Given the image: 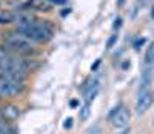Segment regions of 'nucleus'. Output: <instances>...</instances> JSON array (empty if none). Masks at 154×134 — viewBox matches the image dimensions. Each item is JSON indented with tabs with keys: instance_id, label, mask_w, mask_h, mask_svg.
Instances as JSON below:
<instances>
[{
	"instance_id": "ddd939ff",
	"label": "nucleus",
	"mask_w": 154,
	"mask_h": 134,
	"mask_svg": "<svg viewBox=\"0 0 154 134\" xmlns=\"http://www.w3.org/2000/svg\"><path fill=\"white\" fill-rule=\"evenodd\" d=\"M8 56H11V52H9V49H8L6 46H0V60H3V59H6Z\"/></svg>"
},
{
	"instance_id": "423d86ee",
	"label": "nucleus",
	"mask_w": 154,
	"mask_h": 134,
	"mask_svg": "<svg viewBox=\"0 0 154 134\" xmlns=\"http://www.w3.org/2000/svg\"><path fill=\"white\" fill-rule=\"evenodd\" d=\"M152 102H154V92L151 89L139 91V96H137V100H136V111H137V114L146 113L151 108Z\"/></svg>"
},
{
	"instance_id": "f03ea898",
	"label": "nucleus",
	"mask_w": 154,
	"mask_h": 134,
	"mask_svg": "<svg viewBox=\"0 0 154 134\" xmlns=\"http://www.w3.org/2000/svg\"><path fill=\"white\" fill-rule=\"evenodd\" d=\"M28 70H29V63L23 57L11 54L6 59L0 60V76L11 77V79L25 82V77H26Z\"/></svg>"
},
{
	"instance_id": "f257e3e1",
	"label": "nucleus",
	"mask_w": 154,
	"mask_h": 134,
	"mask_svg": "<svg viewBox=\"0 0 154 134\" xmlns=\"http://www.w3.org/2000/svg\"><path fill=\"white\" fill-rule=\"evenodd\" d=\"M17 31L26 37L31 42H37V43H46L53 39V28L48 26L46 23H37L32 19H22L17 23Z\"/></svg>"
},
{
	"instance_id": "20e7f679",
	"label": "nucleus",
	"mask_w": 154,
	"mask_h": 134,
	"mask_svg": "<svg viewBox=\"0 0 154 134\" xmlns=\"http://www.w3.org/2000/svg\"><path fill=\"white\" fill-rule=\"evenodd\" d=\"M23 91H25V82L0 76V97L5 99L19 97L20 94H23Z\"/></svg>"
},
{
	"instance_id": "1a4fd4ad",
	"label": "nucleus",
	"mask_w": 154,
	"mask_h": 134,
	"mask_svg": "<svg viewBox=\"0 0 154 134\" xmlns=\"http://www.w3.org/2000/svg\"><path fill=\"white\" fill-rule=\"evenodd\" d=\"M28 6L32 11H43V12H48L51 9V5L46 2V0H29Z\"/></svg>"
},
{
	"instance_id": "2eb2a0df",
	"label": "nucleus",
	"mask_w": 154,
	"mask_h": 134,
	"mask_svg": "<svg viewBox=\"0 0 154 134\" xmlns=\"http://www.w3.org/2000/svg\"><path fill=\"white\" fill-rule=\"evenodd\" d=\"M116 39H117V36H112L109 40H108V45H106V48H111L112 45H114V42H116Z\"/></svg>"
},
{
	"instance_id": "f3484780",
	"label": "nucleus",
	"mask_w": 154,
	"mask_h": 134,
	"mask_svg": "<svg viewBox=\"0 0 154 134\" xmlns=\"http://www.w3.org/2000/svg\"><path fill=\"white\" fill-rule=\"evenodd\" d=\"M120 23H122V19H116V22H114V30L120 28Z\"/></svg>"
},
{
	"instance_id": "0eeeda50",
	"label": "nucleus",
	"mask_w": 154,
	"mask_h": 134,
	"mask_svg": "<svg viewBox=\"0 0 154 134\" xmlns=\"http://www.w3.org/2000/svg\"><path fill=\"white\" fill-rule=\"evenodd\" d=\"M154 80V66H145L142 70V77H140V88L139 91H146L151 88Z\"/></svg>"
},
{
	"instance_id": "9d476101",
	"label": "nucleus",
	"mask_w": 154,
	"mask_h": 134,
	"mask_svg": "<svg viewBox=\"0 0 154 134\" xmlns=\"http://www.w3.org/2000/svg\"><path fill=\"white\" fill-rule=\"evenodd\" d=\"M143 63H145V66H154V43H151V45L146 48Z\"/></svg>"
},
{
	"instance_id": "4468645a",
	"label": "nucleus",
	"mask_w": 154,
	"mask_h": 134,
	"mask_svg": "<svg viewBox=\"0 0 154 134\" xmlns=\"http://www.w3.org/2000/svg\"><path fill=\"white\" fill-rule=\"evenodd\" d=\"M46 2L51 3V5H65L66 0H46Z\"/></svg>"
},
{
	"instance_id": "6e6552de",
	"label": "nucleus",
	"mask_w": 154,
	"mask_h": 134,
	"mask_svg": "<svg viewBox=\"0 0 154 134\" xmlns=\"http://www.w3.org/2000/svg\"><path fill=\"white\" fill-rule=\"evenodd\" d=\"M83 92H85V103L91 105L93 100H94V97L97 96V92H99V82H97V80H94V82H91L89 85H85Z\"/></svg>"
},
{
	"instance_id": "dca6fc26",
	"label": "nucleus",
	"mask_w": 154,
	"mask_h": 134,
	"mask_svg": "<svg viewBox=\"0 0 154 134\" xmlns=\"http://www.w3.org/2000/svg\"><path fill=\"white\" fill-rule=\"evenodd\" d=\"M63 126H65V128H71V126H72V119H66V120H65V125H63Z\"/></svg>"
},
{
	"instance_id": "39448f33",
	"label": "nucleus",
	"mask_w": 154,
	"mask_h": 134,
	"mask_svg": "<svg viewBox=\"0 0 154 134\" xmlns=\"http://www.w3.org/2000/svg\"><path fill=\"white\" fill-rule=\"evenodd\" d=\"M109 122L114 128L123 129L130 125V111L125 105H119L117 108H114L109 114Z\"/></svg>"
},
{
	"instance_id": "aec40b11",
	"label": "nucleus",
	"mask_w": 154,
	"mask_h": 134,
	"mask_svg": "<svg viewBox=\"0 0 154 134\" xmlns=\"http://www.w3.org/2000/svg\"><path fill=\"white\" fill-rule=\"evenodd\" d=\"M145 2H149V0H145Z\"/></svg>"
},
{
	"instance_id": "a211bd4d",
	"label": "nucleus",
	"mask_w": 154,
	"mask_h": 134,
	"mask_svg": "<svg viewBox=\"0 0 154 134\" xmlns=\"http://www.w3.org/2000/svg\"><path fill=\"white\" fill-rule=\"evenodd\" d=\"M123 3H125V0H119V2H117V6L120 8V6H123Z\"/></svg>"
},
{
	"instance_id": "9b49d317",
	"label": "nucleus",
	"mask_w": 154,
	"mask_h": 134,
	"mask_svg": "<svg viewBox=\"0 0 154 134\" xmlns=\"http://www.w3.org/2000/svg\"><path fill=\"white\" fill-rule=\"evenodd\" d=\"M89 108H91V105H88V103H85V105H83V108L80 110V114H79L82 120H86V119H88V116H89V111H91Z\"/></svg>"
},
{
	"instance_id": "6ab92c4d",
	"label": "nucleus",
	"mask_w": 154,
	"mask_h": 134,
	"mask_svg": "<svg viewBox=\"0 0 154 134\" xmlns=\"http://www.w3.org/2000/svg\"><path fill=\"white\" fill-rule=\"evenodd\" d=\"M151 16H152V19H154V9H152V12H151Z\"/></svg>"
},
{
	"instance_id": "7ed1b4c3",
	"label": "nucleus",
	"mask_w": 154,
	"mask_h": 134,
	"mask_svg": "<svg viewBox=\"0 0 154 134\" xmlns=\"http://www.w3.org/2000/svg\"><path fill=\"white\" fill-rule=\"evenodd\" d=\"M2 40L5 46L9 51L19 52V54H26V52L32 51V45L31 40H28L26 37H23L19 31H9V33H3L2 34Z\"/></svg>"
},
{
	"instance_id": "f8f14e48",
	"label": "nucleus",
	"mask_w": 154,
	"mask_h": 134,
	"mask_svg": "<svg viewBox=\"0 0 154 134\" xmlns=\"http://www.w3.org/2000/svg\"><path fill=\"white\" fill-rule=\"evenodd\" d=\"M12 22V17L9 14H0V25H8Z\"/></svg>"
}]
</instances>
